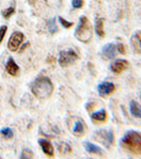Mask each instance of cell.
<instances>
[{
	"label": "cell",
	"instance_id": "4316f807",
	"mask_svg": "<svg viewBox=\"0 0 141 159\" xmlns=\"http://www.w3.org/2000/svg\"><path fill=\"white\" fill-rule=\"evenodd\" d=\"M140 98H141V94H140Z\"/></svg>",
	"mask_w": 141,
	"mask_h": 159
},
{
	"label": "cell",
	"instance_id": "e0dca14e",
	"mask_svg": "<svg viewBox=\"0 0 141 159\" xmlns=\"http://www.w3.org/2000/svg\"><path fill=\"white\" fill-rule=\"evenodd\" d=\"M96 33L99 37L105 36V31H104V19L100 18L97 19L96 21Z\"/></svg>",
	"mask_w": 141,
	"mask_h": 159
},
{
	"label": "cell",
	"instance_id": "603a6c76",
	"mask_svg": "<svg viewBox=\"0 0 141 159\" xmlns=\"http://www.w3.org/2000/svg\"><path fill=\"white\" fill-rule=\"evenodd\" d=\"M60 152L61 154H67L71 152V148L69 147L67 143H61V147H60Z\"/></svg>",
	"mask_w": 141,
	"mask_h": 159
},
{
	"label": "cell",
	"instance_id": "9c48e42d",
	"mask_svg": "<svg viewBox=\"0 0 141 159\" xmlns=\"http://www.w3.org/2000/svg\"><path fill=\"white\" fill-rule=\"evenodd\" d=\"M117 53V46L114 43H107L102 49V55L105 60H111L116 56Z\"/></svg>",
	"mask_w": 141,
	"mask_h": 159
},
{
	"label": "cell",
	"instance_id": "3957f363",
	"mask_svg": "<svg viewBox=\"0 0 141 159\" xmlns=\"http://www.w3.org/2000/svg\"><path fill=\"white\" fill-rule=\"evenodd\" d=\"M74 36L79 42L82 43H89L92 38V28L87 17L82 16L80 17V24L76 27Z\"/></svg>",
	"mask_w": 141,
	"mask_h": 159
},
{
	"label": "cell",
	"instance_id": "484cf974",
	"mask_svg": "<svg viewBox=\"0 0 141 159\" xmlns=\"http://www.w3.org/2000/svg\"><path fill=\"white\" fill-rule=\"evenodd\" d=\"M117 46V51H119V53H121V54H125V47L124 45H122V43H118Z\"/></svg>",
	"mask_w": 141,
	"mask_h": 159
},
{
	"label": "cell",
	"instance_id": "5bb4252c",
	"mask_svg": "<svg viewBox=\"0 0 141 159\" xmlns=\"http://www.w3.org/2000/svg\"><path fill=\"white\" fill-rule=\"evenodd\" d=\"M73 135H75L76 137H81V136L84 135L85 133V127H84V123L81 120H78L75 123H74L73 126Z\"/></svg>",
	"mask_w": 141,
	"mask_h": 159
},
{
	"label": "cell",
	"instance_id": "44dd1931",
	"mask_svg": "<svg viewBox=\"0 0 141 159\" xmlns=\"http://www.w3.org/2000/svg\"><path fill=\"white\" fill-rule=\"evenodd\" d=\"M58 21L61 22V25H63L65 29H69V28H71L73 25V22H70V21H68V20H66V19H64L63 17H58Z\"/></svg>",
	"mask_w": 141,
	"mask_h": 159
},
{
	"label": "cell",
	"instance_id": "5b68a950",
	"mask_svg": "<svg viewBox=\"0 0 141 159\" xmlns=\"http://www.w3.org/2000/svg\"><path fill=\"white\" fill-rule=\"evenodd\" d=\"M96 138L100 142L103 143L106 148H111L114 144V134L111 130L107 129H100L96 132Z\"/></svg>",
	"mask_w": 141,
	"mask_h": 159
},
{
	"label": "cell",
	"instance_id": "2e32d148",
	"mask_svg": "<svg viewBox=\"0 0 141 159\" xmlns=\"http://www.w3.org/2000/svg\"><path fill=\"white\" fill-rule=\"evenodd\" d=\"M91 119L98 122H105L107 120V114L105 109H101L99 111H96L91 115Z\"/></svg>",
	"mask_w": 141,
	"mask_h": 159
},
{
	"label": "cell",
	"instance_id": "ba28073f",
	"mask_svg": "<svg viewBox=\"0 0 141 159\" xmlns=\"http://www.w3.org/2000/svg\"><path fill=\"white\" fill-rule=\"evenodd\" d=\"M115 89H116V86L111 82H103L98 86V91L101 97L109 96L115 91Z\"/></svg>",
	"mask_w": 141,
	"mask_h": 159
},
{
	"label": "cell",
	"instance_id": "8992f818",
	"mask_svg": "<svg viewBox=\"0 0 141 159\" xmlns=\"http://www.w3.org/2000/svg\"><path fill=\"white\" fill-rule=\"evenodd\" d=\"M24 40H25V35L21 32L16 31L10 37L9 43H7V48L12 52H16L18 50V48L20 47V45L24 43Z\"/></svg>",
	"mask_w": 141,
	"mask_h": 159
},
{
	"label": "cell",
	"instance_id": "ac0fdd59",
	"mask_svg": "<svg viewBox=\"0 0 141 159\" xmlns=\"http://www.w3.org/2000/svg\"><path fill=\"white\" fill-rule=\"evenodd\" d=\"M55 18H51L47 21V27H48V30L50 31L51 33H55L57 32L58 29H57V25H56V22H55Z\"/></svg>",
	"mask_w": 141,
	"mask_h": 159
},
{
	"label": "cell",
	"instance_id": "30bf717a",
	"mask_svg": "<svg viewBox=\"0 0 141 159\" xmlns=\"http://www.w3.org/2000/svg\"><path fill=\"white\" fill-rule=\"evenodd\" d=\"M38 144L40 145L43 152L47 156H49V157H53L54 156V148H53V145L51 144L50 141L46 139H39L38 140Z\"/></svg>",
	"mask_w": 141,
	"mask_h": 159
},
{
	"label": "cell",
	"instance_id": "d4e9b609",
	"mask_svg": "<svg viewBox=\"0 0 141 159\" xmlns=\"http://www.w3.org/2000/svg\"><path fill=\"white\" fill-rule=\"evenodd\" d=\"M7 31V25H1V27H0V43H2V40H3L4 36H6Z\"/></svg>",
	"mask_w": 141,
	"mask_h": 159
},
{
	"label": "cell",
	"instance_id": "7a4b0ae2",
	"mask_svg": "<svg viewBox=\"0 0 141 159\" xmlns=\"http://www.w3.org/2000/svg\"><path fill=\"white\" fill-rule=\"evenodd\" d=\"M121 145L135 155L141 156V135L136 130H129L121 139Z\"/></svg>",
	"mask_w": 141,
	"mask_h": 159
},
{
	"label": "cell",
	"instance_id": "277c9868",
	"mask_svg": "<svg viewBox=\"0 0 141 159\" xmlns=\"http://www.w3.org/2000/svg\"><path fill=\"white\" fill-rule=\"evenodd\" d=\"M79 58V55L75 51L73 50H63L60 52V56H58V64L61 67H68L71 64Z\"/></svg>",
	"mask_w": 141,
	"mask_h": 159
},
{
	"label": "cell",
	"instance_id": "7402d4cb",
	"mask_svg": "<svg viewBox=\"0 0 141 159\" xmlns=\"http://www.w3.org/2000/svg\"><path fill=\"white\" fill-rule=\"evenodd\" d=\"M33 156H34V154L31 152L30 150H28V148H25V150H22L21 154H20V158H25V159L32 158Z\"/></svg>",
	"mask_w": 141,
	"mask_h": 159
},
{
	"label": "cell",
	"instance_id": "d6986e66",
	"mask_svg": "<svg viewBox=\"0 0 141 159\" xmlns=\"http://www.w3.org/2000/svg\"><path fill=\"white\" fill-rule=\"evenodd\" d=\"M14 13H15V7H7V9L3 10V11L1 12V14L6 19H9Z\"/></svg>",
	"mask_w": 141,
	"mask_h": 159
},
{
	"label": "cell",
	"instance_id": "8fae6325",
	"mask_svg": "<svg viewBox=\"0 0 141 159\" xmlns=\"http://www.w3.org/2000/svg\"><path fill=\"white\" fill-rule=\"evenodd\" d=\"M6 70L7 72L10 74V75H13V76H16L17 74L19 73V67L18 65H17L16 63H15V61L13 60L12 57H10L9 60H7V64H6Z\"/></svg>",
	"mask_w": 141,
	"mask_h": 159
},
{
	"label": "cell",
	"instance_id": "7c38bea8",
	"mask_svg": "<svg viewBox=\"0 0 141 159\" xmlns=\"http://www.w3.org/2000/svg\"><path fill=\"white\" fill-rule=\"evenodd\" d=\"M83 145H84L85 150H86L88 153L96 154V155H99V156H104L103 151H102V150H101V148H99L98 145L93 144V143L89 142V141H85V142L83 143Z\"/></svg>",
	"mask_w": 141,
	"mask_h": 159
},
{
	"label": "cell",
	"instance_id": "cb8c5ba5",
	"mask_svg": "<svg viewBox=\"0 0 141 159\" xmlns=\"http://www.w3.org/2000/svg\"><path fill=\"white\" fill-rule=\"evenodd\" d=\"M71 3L74 9H81L84 6V0H72Z\"/></svg>",
	"mask_w": 141,
	"mask_h": 159
},
{
	"label": "cell",
	"instance_id": "ffe728a7",
	"mask_svg": "<svg viewBox=\"0 0 141 159\" xmlns=\"http://www.w3.org/2000/svg\"><path fill=\"white\" fill-rule=\"evenodd\" d=\"M0 133H1V135L3 136L6 139H11V138H13V135H14L13 130L11 129H9V127H4V129H2L1 130H0Z\"/></svg>",
	"mask_w": 141,
	"mask_h": 159
},
{
	"label": "cell",
	"instance_id": "52a82bcc",
	"mask_svg": "<svg viewBox=\"0 0 141 159\" xmlns=\"http://www.w3.org/2000/svg\"><path fill=\"white\" fill-rule=\"evenodd\" d=\"M130 63L126 60H116L111 64V70L114 73L120 74L129 68Z\"/></svg>",
	"mask_w": 141,
	"mask_h": 159
},
{
	"label": "cell",
	"instance_id": "6da1fadb",
	"mask_svg": "<svg viewBox=\"0 0 141 159\" xmlns=\"http://www.w3.org/2000/svg\"><path fill=\"white\" fill-rule=\"evenodd\" d=\"M53 84L47 76H38L31 84V91L37 99H48L53 93Z\"/></svg>",
	"mask_w": 141,
	"mask_h": 159
},
{
	"label": "cell",
	"instance_id": "4fadbf2b",
	"mask_svg": "<svg viewBox=\"0 0 141 159\" xmlns=\"http://www.w3.org/2000/svg\"><path fill=\"white\" fill-rule=\"evenodd\" d=\"M130 43L136 52L141 54V31H138L133 35L130 38Z\"/></svg>",
	"mask_w": 141,
	"mask_h": 159
},
{
	"label": "cell",
	"instance_id": "9a60e30c",
	"mask_svg": "<svg viewBox=\"0 0 141 159\" xmlns=\"http://www.w3.org/2000/svg\"><path fill=\"white\" fill-rule=\"evenodd\" d=\"M130 114L136 118H141V106L136 101H130Z\"/></svg>",
	"mask_w": 141,
	"mask_h": 159
}]
</instances>
